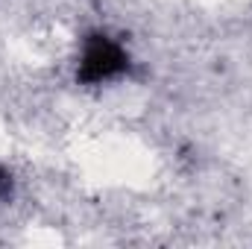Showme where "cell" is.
I'll use <instances>...</instances> for the list:
<instances>
[{
    "label": "cell",
    "instance_id": "cell-1",
    "mask_svg": "<svg viewBox=\"0 0 252 249\" xmlns=\"http://www.w3.org/2000/svg\"><path fill=\"white\" fill-rule=\"evenodd\" d=\"M126 67H129V56H126L124 47L115 38H109L103 32H94L82 44L76 79L85 82V85H100V82H109V79L121 76Z\"/></svg>",
    "mask_w": 252,
    "mask_h": 249
},
{
    "label": "cell",
    "instance_id": "cell-2",
    "mask_svg": "<svg viewBox=\"0 0 252 249\" xmlns=\"http://www.w3.org/2000/svg\"><path fill=\"white\" fill-rule=\"evenodd\" d=\"M9 187H12L9 173H6V170H0V196H6V193H9Z\"/></svg>",
    "mask_w": 252,
    "mask_h": 249
}]
</instances>
